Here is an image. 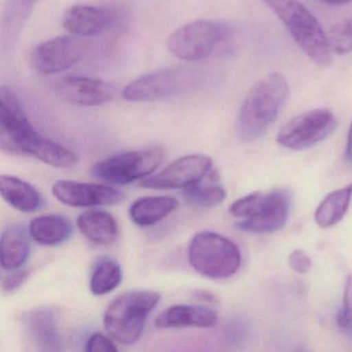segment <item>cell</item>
<instances>
[{
    "mask_svg": "<svg viewBox=\"0 0 352 352\" xmlns=\"http://www.w3.org/2000/svg\"><path fill=\"white\" fill-rule=\"evenodd\" d=\"M23 327L28 340L36 349L47 352L63 349L58 318L53 309L41 307L26 313Z\"/></svg>",
    "mask_w": 352,
    "mask_h": 352,
    "instance_id": "2e32d148",
    "label": "cell"
},
{
    "mask_svg": "<svg viewBox=\"0 0 352 352\" xmlns=\"http://www.w3.org/2000/svg\"><path fill=\"white\" fill-rule=\"evenodd\" d=\"M160 300V294L152 290H133L120 294L104 312V329L118 343L133 345L141 339L148 316Z\"/></svg>",
    "mask_w": 352,
    "mask_h": 352,
    "instance_id": "3957f363",
    "label": "cell"
},
{
    "mask_svg": "<svg viewBox=\"0 0 352 352\" xmlns=\"http://www.w3.org/2000/svg\"><path fill=\"white\" fill-rule=\"evenodd\" d=\"M217 313L208 307L197 305H175L158 315L155 320L160 329L199 327L209 329L217 323Z\"/></svg>",
    "mask_w": 352,
    "mask_h": 352,
    "instance_id": "e0dca14e",
    "label": "cell"
},
{
    "mask_svg": "<svg viewBox=\"0 0 352 352\" xmlns=\"http://www.w3.org/2000/svg\"><path fill=\"white\" fill-rule=\"evenodd\" d=\"M53 195L61 203L74 208L113 206L125 199L124 193L108 185L61 180L55 183Z\"/></svg>",
    "mask_w": 352,
    "mask_h": 352,
    "instance_id": "4fadbf2b",
    "label": "cell"
},
{
    "mask_svg": "<svg viewBox=\"0 0 352 352\" xmlns=\"http://www.w3.org/2000/svg\"><path fill=\"white\" fill-rule=\"evenodd\" d=\"M292 195L286 189H274L263 193L255 211L236 226L251 234H272L281 230L289 217Z\"/></svg>",
    "mask_w": 352,
    "mask_h": 352,
    "instance_id": "8fae6325",
    "label": "cell"
},
{
    "mask_svg": "<svg viewBox=\"0 0 352 352\" xmlns=\"http://www.w3.org/2000/svg\"><path fill=\"white\" fill-rule=\"evenodd\" d=\"M58 96L69 104L81 107H98L110 102L116 96L113 84L90 77H67L57 83Z\"/></svg>",
    "mask_w": 352,
    "mask_h": 352,
    "instance_id": "5bb4252c",
    "label": "cell"
},
{
    "mask_svg": "<svg viewBox=\"0 0 352 352\" xmlns=\"http://www.w3.org/2000/svg\"><path fill=\"white\" fill-rule=\"evenodd\" d=\"M288 265L292 271L305 275L309 273L312 267V259L302 249H296L288 256Z\"/></svg>",
    "mask_w": 352,
    "mask_h": 352,
    "instance_id": "f1b7e54d",
    "label": "cell"
},
{
    "mask_svg": "<svg viewBox=\"0 0 352 352\" xmlns=\"http://www.w3.org/2000/svg\"><path fill=\"white\" fill-rule=\"evenodd\" d=\"M164 158V151L160 147L126 152L100 160L91 168V174L111 184H129L151 175Z\"/></svg>",
    "mask_w": 352,
    "mask_h": 352,
    "instance_id": "ba28073f",
    "label": "cell"
},
{
    "mask_svg": "<svg viewBox=\"0 0 352 352\" xmlns=\"http://www.w3.org/2000/svg\"><path fill=\"white\" fill-rule=\"evenodd\" d=\"M28 232L38 244L57 246L69 240L73 232V226L67 218L51 214L38 216L32 220Z\"/></svg>",
    "mask_w": 352,
    "mask_h": 352,
    "instance_id": "44dd1931",
    "label": "cell"
},
{
    "mask_svg": "<svg viewBox=\"0 0 352 352\" xmlns=\"http://www.w3.org/2000/svg\"><path fill=\"white\" fill-rule=\"evenodd\" d=\"M40 0H9L3 19V44L12 43L20 34Z\"/></svg>",
    "mask_w": 352,
    "mask_h": 352,
    "instance_id": "484cf974",
    "label": "cell"
},
{
    "mask_svg": "<svg viewBox=\"0 0 352 352\" xmlns=\"http://www.w3.org/2000/svg\"><path fill=\"white\" fill-rule=\"evenodd\" d=\"M211 158L203 154L183 156L155 176L144 179L141 186L149 189H186L205 180L213 170Z\"/></svg>",
    "mask_w": 352,
    "mask_h": 352,
    "instance_id": "30bf717a",
    "label": "cell"
},
{
    "mask_svg": "<svg viewBox=\"0 0 352 352\" xmlns=\"http://www.w3.org/2000/svg\"><path fill=\"white\" fill-rule=\"evenodd\" d=\"M201 75L190 67H168L131 82L123 89L124 100L133 102H155L180 96L199 84Z\"/></svg>",
    "mask_w": 352,
    "mask_h": 352,
    "instance_id": "52a82bcc",
    "label": "cell"
},
{
    "mask_svg": "<svg viewBox=\"0 0 352 352\" xmlns=\"http://www.w3.org/2000/svg\"><path fill=\"white\" fill-rule=\"evenodd\" d=\"M83 56V47L77 38L60 36L36 46L32 53V63L43 75L67 71Z\"/></svg>",
    "mask_w": 352,
    "mask_h": 352,
    "instance_id": "7c38bea8",
    "label": "cell"
},
{
    "mask_svg": "<svg viewBox=\"0 0 352 352\" xmlns=\"http://www.w3.org/2000/svg\"><path fill=\"white\" fill-rule=\"evenodd\" d=\"M0 147L6 153L32 156L56 168H72L79 162L77 153L41 135L30 121L0 135Z\"/></svg>",
    "mask_w": 352,
    "mask_h": 352,
    "instance_id": "5b68a950",
    "label": "cell"
},
{
    "mask_svg": "<svg viewBox=\"0 0 352 352\" xmlns=\"http://www.w3.org/2000/svg\"><path fill=\"white\" fill-rule=\"evenodd\" d=\"M88 352H116L118 347L112 339L102 333H94L89 336L85 344Z\"/></svg>",
    "mask_w": 352,
    "mask_h": 352,
    "instance_id": "83f0119b",
    "label": "cell"
},
{
    "mask_svg": "<svg viewBox=\"0 0 352 352\" xmlns=\"http://www.w3.org/2000/svg\"><path fill=\"white\" fill-rule=\"evenodd\" d=\"M80 232L96 245H110L119 236V226L114 216L102 210H90L78 217Z\"/></svg>",
    "mask_w": 352,
    "mask_h": 352,
    "instance_id": "ac0fdd59",
    "label": "cell"
},
{
    "mask_svg": "<svg viewBox=\"0 0 352 352\" xmlns=\"http://www.w3.org/2000/svg\"><path fill=\"white\" fill-rule=\"evenodd\" d=\"M331 53L346 55L352 52V18L335 24L327 34Z\"/></svg>",
    "mask_w": 352,
    "mask_h": 352,
    "instance_id": "4316f807",
    "label": "cell"
},
{
    "mask_svg": "<svg viewBox=\"0 0 352 352\" xmlns=\"http://www.w3.org/2000/svg\"><path fill=\"white\" fill-rule=\"evenodd\" d=\"M178 206V199L172 197H141L131 205L129 215L137 226L146 228L162 221Z\"/></svg>",
    "mask_w": 352,
    "mask_h": 352,
    "instance_id": "7402d4cb",
    "label": "cell"
},
{
    "mask_svg": "<svg viewBox=\"0 0 352 352\" xmlns=\"http://www.w3.org/2000/svg\"><path fill=\"white\" fill-rule=\"evenodd\" d=\"M122 267L111 257H102L96 263L90 278V290L94 296H104L118 287L122 281Z\"/></svg>",
    "mask_w": 352,
    "mask_h": 352,
    "instance_id": "d4e9b609",
    "label": "cell"
},
{
    "mask_svg": "<svg viewBox=\"0 0 352 352\" xmlns=\"http://www.w3.org/2000/svg\"><path fill=\"white\" fill-rule=\"evenodd\" d=\"M345 156L348 162L352 164V123L348 131L347 145H346Z\"/></svg>",
    "mask_w": 352,
    "mask_h": 352,
    "instance_id": "d6a6232c",
    "label": "cell"
},
{
    "mask_svg": "<svg viewBox=\"0 0 352 352\" xmlns=\"http://www.w3.org/2000/svg\"><path fill=\"white\" fill-rule=\"evenodd\" d=\"M30 275V272L28 270H20L9 274L1 281V292L5 294H12L28 280Z\"/></svg>",
    "mask_w": 352,
    "mask_h": 352,
    "instance_id": "f546056e",
    "label": "cell"
},
{
    "mask_svg": "<svg viewBox=\"0 0 352 352\" xmlns=\"http://www.w3.org/2000/svg\"><path fill=\"white\" fill-rule=\"evenodd\" d=\"M118 19V15L107 8L75 6L65 11L63 24L74 36H94L109 32Z\"/></svg>",
    "mask_w": 352,
    "mask_h": 352,
    "instance_id": "9a60e30c",
    "label": "cell"
},
{
    "mask_svg": "<svg viewBox=\"0 0 352 352\" xmlns=\"http://www.w3.org/2000/svg\"><path fill=\"white\" fill-rule=\"evenodd\" d=\"M184 199L190 205L199 208H213L223 203L226 191L219 184L217 170H212L205 180L184 189Z\"/></svg>",
    "mask_w": 352,
    "mask_h": 352,
    "instance_id": "cb8c5ba5",
    "label": "cell"
},
{
    "mask_svg": "<svg viewBox=\"0 0 352 352\" xmlns=\"http://www.w3.org/2000/svg\"><path fill=\"white\" fill-rule=\"evenodd\" d=\"M342 306L352 308V275L347 276L344 286L343 300H342Z\"/></svg>",
    "mask_w": 352,
    "mask_h": 352,
    "instance_id": "1f68e13d",
    "label": "cell"
},
{
    "mask_svg": "<svg viewBox=\"0 0 352 352\" xmlns=\"http://www.w3.org/2000/svg\"><path fill=\"white\" fill-rule=\"evenodd\" d=\"M352 199V184L331 191L317 207L315 222L321 228H329L339 223L347 213Z\"/></svg>",
    "mask_w": 352,
    "mask_h": 352,
    "instance_id": "603a6c76",
    "label": "cell"
},
{
    "mask_svg": "<svg viewBox=\"0 0 352 352\" xmlns=\"http://www.w3.org/2000/svg\"><path fill=\"white\" fill-rule=\"evenodd\" d=\"M230 34V26L223 22L197 20L175 30L166 45L170 54L181 60H203L223 44Z\"/></svg>",
    "mask_w": 352,
    "mask_h": 352,
    "instance_id": "8992f818",
    "label": "cell"
},
{
    "mask_svg": "<svg viewBox=\"0 0 352 352\" xmlns=\"http://www.w3.org/2000/svg\"><path fill=\"white\" fill-rule=\"evenodd\" d=\"M320 1L327 3V5L343 6L351 3L352 0H320Z\"/></svg>",
    "mask_w": 352,
    "mask_h": 352,
    "instance_id": "836d02e7",
    "label": "cell"
},
{
    "mask_svg": "<svg viewBox=\"0 0 352 352\" xmlns=\"http://www.w3.org/2000/svg\"><path fill=\"white\" fill-rule=\"evenodd\" d=\"M289 94V85L282 74L271 73L256 82L239 112L236 131L241 139H261L279 116Z\"/></svg>",
    "mask_w": 352,
    "mask_h": 352,
    "instance_id": "6da1fadb",
    "label": "cell"
},
{
    "mask_svg": "<svg viewBox=\"0 0 352 352\" xmlns=\"http://www.w3.org/2000/svg\"><path fill=\"white\" fill-rule=\"evenodd\" d=\"M337 119L327 109H315L290 119L280 129L277 142L282 147L302 151L314 147L337 129Z\"/></svg>",
    "mask_w": 352,
    "mask_h": 352,
    "instance_id": "9c48e42d",
    "label": "cell"
},
{
    "mask_svg": "<svg viewBox=\"0 0 352 352\" xmlns=\"http://www.w3.org/2000/svg\"><path fill=\"white\" fill-rule=\"evenodd\" d=\"M30 254V243L22 226H11L6 228L0 239L1 267L7 271L19 270Z\"/></svg>",
    "mask_w": 352,
    "mask_h": 352,
    "instance_id": "ffe728a7",
    "label": "cell"
},
{
    "mask_svg": "<svg viewBox=\"0 0 352 352\" xmlns=\"http://www.w3.org/2000/svg\"><path fill=\"white\" fill-rule=\"evenodd\" d=\"M188 261L204 277L223 280L232 277L240 269L242 255L236 243L217 232L204 230L189 243Z\"/></svg>",
    "mask_w": 352,
    "mask_h": 352,
    "instance_id": "277c9868",
    "label": "cell"
},
{
    "mask_svg": "<svg viewBox=\"0 0 352 352\" xmlns=\"http://www.w3.org/2000/svg\"><path fill=\"white\" fill-rule=\"evenodd\" d=\"M289 32L302 52L320 67L333 61L327 34L314 15L298 0H263Z\"/></svg>",
    "mask_w": 352,
    "mask_h": 352,
    "instance_id": "7a4b0ae2",
    "label": "cell"
},
{
    "mask_svg": "<svg viewBox=\"0 0 352 352\" xmlns=\"http://www.w3.org/2000/svg\"><path fill=\"white\" fill-rule=\"evenodd\" d=\"M336 322L340 331L352 339V308L341 306L336 315Z\"/></svg>",
    "mask_w": 352,
    "mask_h": 352,
    "instance_id": "4dcf8cb0",
    "label": "cell"
},
{
    "mask_svg": "<svg viewBox=\"0 0 352 352\" xmlns=\"http://www.w3.org/2000/svg\"><path fill=\"white\" fill-rule=\"evenodd\" d=\"M0 193L10 206L23 213L36 212L42 206L40 192L30 183L11 175L0 177Z\"/></svg>",
    "mask_w": 352,
    "mask_h": 352,
    "instance_id": "d6986e66",
    "label": "cell"
}]
</instances>
